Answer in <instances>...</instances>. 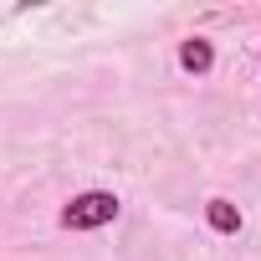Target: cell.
Here are the masks:
<instances>
[{
    "mask_svg": "<svg viewBox=\"0 0 261 261\" xmlns=\"http://www.w3.org/2000/svg\"><path fill=\"white\" fill-rule=\"evenodd\" d=\"M118 195L113 190H82V195H72L67 205H62V230H97V225H113L118 220Z\"/></svg>",
    "mask_w": 261,
    "mask_h": 261,
    "instance_id": "1",
    "label": "cell"
},
{
    "mask_svg": "<svg viewBox=\"0 0 261 261\" xmlns=\"http://www.w3.org/2000/svg\"><path fill=\"white\" fill-rule=\"evenodd\" d=\"M179 67H185V72H195V77H205V72L215 67V46H210L205 36H190V41H179Z\"/></svg>",
    "mask_w": 261,
    "mask_h": 261,
    "instance_id": "2",
    "label": "cell"
},
{
    "mask_svg": "<svg viewBox=\"0 0 261 261\" xmlns=\"http://www.w3.org/2000/svg\"><path fill=\"white\" fill-rule=\"evenodd\" d=\"M205 220H210L215 236H236V230H241V210H236L230 200H210V205H205Z\"/></svg>",
    "mask_w": 261,
    "mask_h": 261,
    "instance_id": "3",
    "label": "cell"
}]
</instances>
